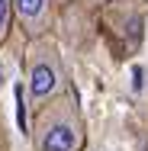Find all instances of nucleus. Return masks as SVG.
<instances>
[{
    "instance_id": "obj_7",
    "label": "nucleus",
    "mask_w": 148,
    "mask_h": 151,
    "mask_svg": "<svg viewBox=\"0 0 148 151\" xmlns=\"http://www.w3.org/2000/svg\"><path fill=\"white\" fill-rule=\"evenodd\" d=\"M0 87H3V71H0Z\"/></svg>"
},
{
    "instance_id": "obj_3",
    "label": "nucleus",
    "mask_w": 148,
    "mask_h": 151,
    "mask_svg": "<svg viewBox=\"0 0 148 151\" xmlns=\"http://www.w3.org/2000/svg\"><path fill=\"white\" fill-rule=\"evenodd\" d=\"M13 10L29 39L45 35L52 26V0H13Z\"/></svg>"
},
{
    "instance_id": "obj_2",
    "label": "nucleus",
    "mask_w": 148,
    "mask_h": 151,
    "mask_svg": "<svg viewBox=\"0 0 148 151\" xmlns=\"http://www.w3.org/2000/svg\"><path fill=\"white\" fill-rule=\"evenodd\" d=\"M26 87H29V96L35 106H42L45 100H52V96H58L64 90V71H61L58 48L45 35L29 42V52H26Z\"/></svg>"
},
{
    "instance_id": "obj_5",
    "label": "nucleus",
    "mask_w": 148,
    "mask_h": 151,
    "mask_svg": "<svg viewBox=\"0 0 148 151\" xmlns=\"http://www.w3.org/2000/svg\"><path fill=\"white\" fill-rule=\"evenodd\" d=\"M84 6H100V3H106V0H81Z\"/></svg>"
},
{
    "instance_id": "obj_4",
    "label": "nucleus",
    "mask_w": 148,
    "mask_h": 151,
    "mask_svg": "<svg viewBox=\"0 0 148 151\" xmlns=\"http://www.w3.org/2000/svg\"><path fill=\"white\" fill-rule=\"evenodd\" d=\"M10 16H13V0H0V45L10 32Z\"/></svg>"
},
{
    "instance_id": "obj_1",
    "label": "nucleus",
    "mask_w": 148,
    "mask_h": 151,
    "mask_svg": "<svg viewBox=\"0 0 148 151\" xmlns=\"http://www.w3.org/2000/svg\"><path fill=\"white\" fill-rule=\"evenodd\" d=\"M32 148L35 151H81L84 148V122L71 93H58L35 106L32 119Z\"/></svg>"
},
{
    "instance_id": "obj_8",
    "label": "nucleus",
    "mask_w": 148,
    "mask_h": 151,
    "mask_svg": "<svg viewBox=\"0 0 148 151\" xmlns=\"http://www.w3.org/2000/svg\"><path fill=\"white\" fill-rule=\"evenodd\" d=\"M58 3H64V0H58Z\"/></svg>"
},
{
    "instance_id": "obj_6",
    "label": "nucleus",
    "mask_w": 148,
    "mask_h": 151,
    "mask_svg": "<svg viewBox=\"0 0 148 151\" xmlns=\"http://www.w3.org/2000/svg\"><path fill=\"white\" fill-rule=\"evenodd\" d=\"M0 151H6V138H3V132H0Z\"/></svg>"
}]
</instances>
